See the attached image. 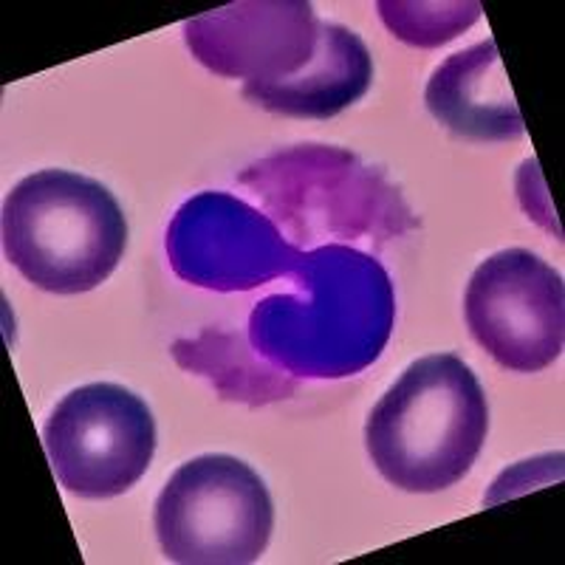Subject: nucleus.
Wrapping results in <instances>:
<instances>
[{"label": "nucleus", "mask_w": 565, "mask_h": 565, "mask_svg": "<svg viewBox=\"0 0 565 565\" xmlns=\"http://www.w3.org/2000/svg\"><path fill=\"white\" fill-rule=\"evenodd\" d=\"M128 221L108 186L71 170H38L3 204L9 264L52 295L97 289L122 260Z\"/></svg>", "instance_id": "obj_3"}, {"label": "nucleus", "mask_w": 565, "mask_h": 565, "mask_svg": "<svg viewBox=\"0 0 565 565\" xmlns=\"http://www.w3.org/2000/svg\"><path fill=\"white\" fill-rule=\"evenodd\" d=\"M170 269L210 291H252L291 275L306 252L264 210L221 190L186 199L164 235Z\"/></svg>", "instance_id": "obj_7"}, {"label": "nucleus", "mask_w": 565, "mask_h": 565, "mask_svg": "<svg viewBox=\"0 0 565 565\" xmlns=\"http://www.w3.org/2000/svg\"><path fill=\"white\" fill-rule=\"evenodd\" d=\"M291 291L249 315V342L295 380H345L380 360L396 326V291L385 266L348 244L302 255Z\"/></svg>", "instance_id": "obj_1"}, {"label": "nucleus", "mask_w": 565, "mask_h": 565, "mask_svg": "<svg viewBox=\"0 0 565 565\" xmlns=\"http://www.w3.org/2000/svg\"><path fill=\"white\" fill-rule=\"evenodd\" d=\"M373 83V57L365 40L340 23H320L311 63L277 83H244V97L257 108L300 119H328L360 103Z\"/></svg>", "instance_id": "obj_11"}, {"label": "nucleus", "mask_w": 565, "mask_h": 565, "mask_svg": "<svg viewBox=\"0 0 565 565\" xmlns=\"http://www.w3.org/2000/svg\"><path fill=\"white\" fill-rule=\"evenodd\" d=\"M153 526L170 563L246 565L269 546L275 503L241 458L199 456L164 483Z\"/></svg>", "instance_id": "obj_5"}, {"label": "nucleus", "mask_w": 565, "mask_h": 565, "mask_svg": "<svg viewBox=\"0 0 565 565\" xmlns=\"http://www.w3.org/2000/svg\"><path fill=\"white\" fill-rule=\"evenodd\" d=\"M184 40L212 74L266 85L311 63L320 20L306 0H241L186 20Z\"/></svg>", "instance_id": "obj_9"}, {"label": "nucleus", "mask_w": 565, "mask_h": 565, "mask_svg": "<svg viewBox=\"0 0 565 565\" xmlns=\"http://www.w3.org/2000/svg\"><path fill=\"white\" fill-rule=\"evenodd\" d=\"M238 181L264 201L289 235L311 241H387L416 226L413 212L382 170L331 145H300L246 168ZM300 249V246H297Z\"/></svg>", "instance_id": "obj_4"}, {"label": "nucleus", "mask_w": 565, "mask_h": 565, "mask_svg": "<svg viewBox=\"0 0 565 565\" xmlns=\"http://www.w3.org/2000/svg\"><path fill=\"white\" fill-rule=\"evenodd\" d=\"M463 317L483 351L514 373L559 360L565 342V286L529 249H503L469 277Z\"/></svg>", "instance_id": "obj_8"}, {"label": "nucleus", "mask_w": 565, "mask_h": 565, "mask_svg": "<svg viewBox=\"0 0 565 565\" xmlns=\"http://www.w3.org/2000/svg\"><path fill=\"white\" fill-rule=\"evenodd\" d=\"M173 356L184 371L206 376L215 391L232 402L246 405H266L277 398H289L295 393V376H280V367L260 365V353L244 337L204 331L195 340H179Z\"/></svg>", "instance_id": "obj_12"}, {"label": "nucleus", "mask_w": 565, "mask_h": 565, "mask_svg": "<svg viewBox=\"0 0 565 565\" xmlns=\"http://www.w3.org/2000/svg\"><path fill=\"white\" fill-rule=\"evenodd\" d=\"M487 433V393L472 367L456 353H433L413 362L373 407L365 444L387 483L430 494L467 476Z\"/></svg>", "instance_id": "obj_2"}, {"label": "nucleus", "mask_w": 565, "mask_h": 565, "mask_svg": "<svg viewBox=\"0 0 565 565\" xmlns=\"http://www.w3.org/2000/svg\"><path fill=\"white\" fill-rule=\"evenodd\" d=\"M380 14L385 26L411 45L433 49L450 43L463 29L481 18V3H402V0H382Z\"/></svg>", "instance_id": "obj_13"}, {"label": "nucleus", "mask_w": 565, "mask_h": 565, "mask_svg": "<svg viewBox=\"0 0 565 565\" xmlns=\"http://www.w3.org/2000/svg\"><path fill=\"white\" fill-rule=\"evenodd\" d=\"M427 110L456 136L472 141H512L523 136V116L509 88L494 40L444 60L424 90Z\"/></svg>", "instance_id": "obj_10"}, {"label": "nucleus", "mask_w": 565, "mask_h": 565, "mask_svg": "<svg viewBox=\"0 0 565 565\" xmlns=\"http://www.w3.org/2000/svg\"><path fill=\"white\" fill-rule=\"evenodd\" d=\"M57 481L71 494L103 501L128 492L156 452V418L148 402L110 382L71 391L43 427Z\"/></svg>", "instance_id": "obj_6"}]
</instances>
